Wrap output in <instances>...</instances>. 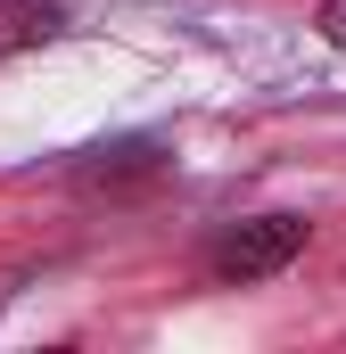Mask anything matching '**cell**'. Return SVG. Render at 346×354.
<instances>
[{
	"mask_svg": "<svg viewBox=\"0 0 346 354\" xmlns=\"http://www.w3.org/2000/svg\"><path fill=\"white\" fill-rule=\"evenodd\" d=\"M297 256H305V223H297V214H256V223H239V231H223V239H215L206 272H215L223 288H248V280L289 272Z\"/></svg>",
	"mask_w": 346,
	"mask_h": 354,
	"instance_id": "cell-1",
	"label": "cell"
},
{
	"mask_svg": "<svg viewBox=\"0 0 346 354\" xmlns=\"http://www.w3.org/2000/svg\"><path fill=\"white\" fill-rule=\"evenodd\" d=\"M322 41L346 50V0H322Z\"/></svg>",
	"mask_w": 346,
	"mask_h": 354,
	"instance_id": "cell-2",
	"label": "cell"
}]
</instances>
